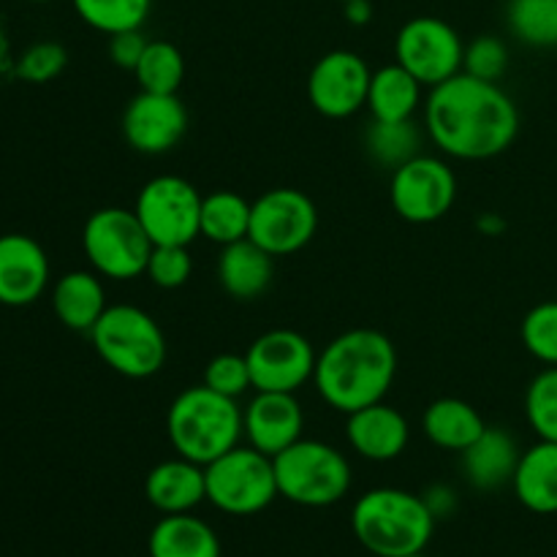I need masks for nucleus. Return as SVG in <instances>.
I'll list each match as a JSON object with an SVG mask.
<instances>
[{
	"instance_id": "44",
	"label": "nucleus",
	"mask_w": 557,
	"mask_h": 557,
	"mask_svg": "<svg viewBox=\"0 0 557 557\" xmlns=\"http://www.w3.org/2000/svg\"><path fill=\"white\" fill-rule=\"evenodd\" d=\"M555 52H557V47H555Z\"/></svg>"
},
{
	"instance_id": "4",
	"label": "nucleus",
	"mask_w": 557,
	"mask_h": 557,
	"mask_svg": "<svg viewBox=\"0 0 557 557\" xmlns=\"http://www.w3.org/2000/svg\"><path fill=\"white\" fill-rule=\"evenodd\" d=\"M169 441L180 457L210 466L237 446L243 430V411L237 400L212 392L210 386H190L169 406Z\"/></svg>"
},
{
	"instance_id": "21",
	"label": "nucleus",
	"mask_w": 557,
	"mask_h": 557,
	"mask_svg": "<svg viewBox=\"0 0 557 557\" xmlns=\"http://www.w3.org/2000/svg\"><path fill=\"white\" fill-rule=\"evenodd\" d=\"M520 451L506 430L487 428L466 451H462V473L476 490L504 487L515 479Z\"/></svg>"
},
{
	"instance_id": "7",
	"label": "nucleus",
	"mask_w": 557,
	"mask_h": 557,
	"mask_svg": "<svg viewBox=\"0 0 557 557\" xmlns=\"http://www.w3.org/2000/svg\"><path fill=\"white\" fill-rule=\"evenodd\" d=\"M82 248L98 275L109 281H134L147 272L156 245L134 210L103 207L87 218L82 228Z\"/></svg>"
},
{
	"instance_id": "27",
	"label": "nucleus",
	"mask_w": 557,
	"mask_h": 557,
	"mask_svg": "<svg viewBox=\"0 0 557 557\" xmlns=\"http://www.w3.org/2000/svg\"><path fill=\"white\" fill-rule=\"evenodd\" d=\"M250 207L234 190H215L201 199V234L210 243L232 245L248 239Z\"/></svg>"
},
{
	"instance_id": "30",
	"label": "nucleus",
	"mask_w": 557,
	"mask_h": 557,
	"mask_svg": "<svg viewBox=\"0 0 557 557\" xmlns=\"http://www.w3.org/2000/svg\"><path fill=\"white\" fill-rule=\"evenodd\" d=\"M134 74L145 92H177L185 79L183 52L169 41H150Z\"/></svg>"
},
{
	"instance_id": "16",
	"label": "nucleus",
	"mask_w": 557,
	"mask_h": 557,
	"mask_svg": "<svg viewBox=\"0 0 557 557\" xmlns=\"http://www.w3.org/2000/svg\"><path fill=\"white\" fill-rule=\"evenodd\" d=\"M243 430L253 449L277 457L302 438L305 413L288 392H259L243 411Z\"/></svg>"
},
{
	"instance_id": "13",
	"label": "nucleus",
	"mask_w": 557,
	"mask_h": 557,
	"mask_svg": "<svg viewBox=\"0 0 557 557\" xmlns=\"http://www.w3.org/2000/svg\"><path fill=\"white\" fill-rule=\"evenodd\" d=\"M248 368L256 392H294L313 379L315 359L310 341L294 330H272L248 348Z\"/></svg>"
},
{
	"instance_id": "6",
	"label": "nucleus",
	"mask_w": 557,
	"mask_h": 557,
	"mask_svg": "<svg viewBox=\"0 0 557 557\" xmlns=\"http://www.w3.org/2000/svg\"><path fill=\"white\" fill-rule=\"evenodd\" d=\"M275 479L277 493L297 506L324 509L346 498L351 490V466L335 446L321 441L299 438L277 457Z\"/></svg>"
},
{
	"instance_id": "29",
	"label": "nucleus",
	"mask_w": 557,
	"mask_h": 557,
	"mask_svg": "<svg viewBox=\"0 0 557 557\" xmlns=\"http://www.w3.org/2000/svg\"><path fill=\"white\" fill-rule=\"evenodd\" d=\"M74 9L92 30L114 36L123 30H139L150 16L152 0H74Z\"/></svg>"
},
{
	"instance_id": "23",
	"label": "nucleus",
	"mask_w": 557,
	"mask_h": 557,
	"mask_svg": "<svg viewBox=\"0 0 557 557\" xmlns=\"http://www.w3.org/2000/svg\"><path fill=\"white\" fill-rule=\"evenodd\" d=\"M515 493L533 515H557V444L539 441L517 462Z\"/></svg>"
},
{
	"instance_id": "25",
	"label": "nucleus",
	"mask_w": 557,
	"mask_h": 557,
	"mask_svg": "<svg viewBox=\"0 0 557 557\" xmlns=\"http://www.w3.org/2000/svg\"><path fill=\"white\" fill-rule=\"evenodd\" d=\"M150 557H221V542L205 520L163 515L150 533Z\"/></svg>"
},
{
	"instance_id": "37",
	"label": "nucleus",
	"mask_w": 557,
	"mask_h": 557,
	"mask_svg": "<svg viewBox=\"0 0 557 557\" xmlns=\"http://www.w3.org/2000/svg\"><path fill=\"white\" fill-rule=\"evenodd\" d=\"M65 63H69V54L58 41H38L30 49H25V54L16 63V74L30 85H44V82H52L54 76H60Z\"/></svg>"
},
{
	"instance_id": "9",
	"label": "nucleus",
	"mask_w": 557,
	"mask_h": 557,
	"mask_svg": "<svg viewBox=\"0 0 557 557\" xmlns=\"http://www.w3.org/2000/svg\"><path fill=\"white\" fill-rule=\"evenodd\" d=\"M199 190L183 177H152L136 196V218L152 245H190L201 234Z\"/></svg>"
},
{
	"instance_id": "22",
	"label": "nucleus",
	"mask_w": 557,
	"mask_h": 557,
	"mask_svg": "<svg viewBox=\"0 0 557 557\" xmlns=\"http://www.w3.org/2000/svg\"><path fill=\"white\" fill-rule=\"evenodd\" d=\"M107 292L96 272H65L52 288V310L63 326L74 332H90L107 310Z\"/></svg>"
},
{
	"instance_id": "8",
	"label": "nucleus",
	"mask_w": 557,
	"mask_h": 557,
	"mask_svg": "<svg viewBox=\"0 0 557 557\" xmlns=\"http://www.w3.org/2000/svg\"><path fill=\"white\" fill-rule=\"evenodd\" d=\"M205 476L207 500L223 515L232 517L259 515L281 495L277 493L275 462L253 446L248 449L234 446L232 451L205 466Z\"/></svg>"
},
{
	"instance_id": "17",
	"label": "nucleus",
	"mask_w": 557,
	"mask_h": 557,
	"mask_svg": "<svg viewBox=\"0 0 557 557\" xmlns=\"http://www.w3.org/2000/svg\"><path fill=\"white\" fill-rule=\"evenodd\" d=\"M49 286V259L27 234L0 237V305L27 308Z\"/></svg>"
},
{
	"instance_id": "36",
	"label": "nucleus",
	"mask_w": 557,
	"mask_h": 557,
	"mask_svg": "<svg viewBox=\"0 0 557 557\" xmlns=\"http://www.w3.org/2000/svg\"><path fill=\"white\" fill-rule=\"evenodd\" d=\"M506 65H509V49L495 36L476 38L462 54V71L484 82H498L506 74Z\"/></svg>"
},
{
	"instance_id": "19",
	"label": "nucleus",
	"mask_w": 557,
	"mask_h": 557,
	"mask_svg": "<svg viewBox=\"0 0 557 557\" xmlns=\"http://www.w3.org/2000/svg\"><path fill=\"white\" fill-rule=\"evenodd\" d=\"M145 495L161 515H188L207 500L205 466L177 455V460L158 462L145 482Z\"/></svg>"
},
{
	"instance_id": "28",
	"label": "nucleus",
	"mask_w": 557,
	"mask_h": 557,
	"mask_svg": "<svg viewBox=\"0 0 557 557\" xmlns=\"http://www.w3.org/2000/svg\"><path fill=\"white\" fill-rule=\"evenodd\" d=\"M368 152L381 166L397 169L419 156L422 136L413 120H373L368 128Z\"/></svg>"
},
{
	"instance_id": "43",
	"label": "nucleus",
	"mask_w": 557,
	"mask_h": 557,
	"mask_svg": "<svg viewBox=\"0 0 557 557\" xmlns=\"http://www.w3.org/2000/svg\"><path fill=\"white\" fill-rule=\"evenodd\" d=\"M341 3H348V0H341Z\"/></svg>"
},
{
	"instance_id": "5",
	"label": "nucleus",
	"mask_w": 557,
	"mask_h": 557,
	"mask_svg": "<svg viewBox=\"0 0 557 557\" xmlns=\"http://www.w3.org/2000/svg\"><path fill=\"white\" fill-rule=\"evenodd\" d=\"M90 337L103 364L125 379H150L166 362L163 330L147 310L134 305H109Z\"/></svg>"
},
{
	"instance_id": "11",
	"label": "nucleus",
	"mask_w": 557,
	"mask_h": 557,
	"mask_svg": "<svg viewBox=\"0 0 557 557\" xmlns=\"http://www.w3.org/2000/svg\"><path fill=\"white\" fill-rule=\"evenodd\" d=\"M392 207L408 223H435L455 207L457 177L441 158L417 156L392 172Z\"/></svg>"
},
{
	"instance_id": "14",
	"label": "nucleus",
	"mask_w": 557,
	"mask_h": 557,
	"mask_svg": "<svg viewBox=\"0 0 557 557\" xmlns=\"http://www.w3.org/2000/svg\"><path fill=\"white\" fill-rule=\"evenodd\" d=\"M370 79L368 69L357 52L335 49L313 65L308 79V98L319 114L330 120H346L368 103Z\"/></svg>"
},
{
	"instance_id": "34",
	"label": "nucleus",
	"mask_w": 557,
	"mask_h": 557,
	"mask_svg": "<svg viewBox=\"0 0 557 557\" xmlns=\"http://www.w3.org/2000/svg\"><path fill=\"white\" fill-rule=\"evenodd\" d=\"M205 386H210L218 395L232 397V400L243 397L253 386L248 357L245 354H218V357H212L205 368Z\"/></svg>"
},
{
	"instance_id": "40",
	"label": "nucleus",
	"mask_w": 557,
	"mask_h": 557,
	"mask_svg": "<svg viewBox=\"0 0 557 557\" xmlns=\"http://www.w3.org/2000/svg\"><path fill=\"white\" fill-rule=\"evenodd\" d=\"M479 228H482L484 234H490V237H495V234L504 232L506 223L500 221L498 215H484V218H479Z\"/></svg>"
},
{
	"instance_id": "42",
	"label": "nucleus",
	"mask_w": 557,
	"mask_h": 557,
	"mask_svg": "<svg viewBox=\"0 0 557 557\" xmlns=\"http://www.w3.org/2000/svg\"><path fill=\"white\" fill-rule=\"evenodd\" d=\"M406 557H424V553L422 555H406Z\"/></svg>"
},
{
	"instance_id": "38",
	"label": "nucleus",
	"mask_w": 557,
	"mask_h": 557,
	"mask_svg": "<svg viewBox=\"0 0 557 557\" xmlns=\"http://www.w3.org/2000/svg\"><path fill=\"white\" fill-rule=\"evenodd\" d=\"M147 44L150 41L141 36V30L114 33V36H109V54H112L114 65H120V69H125V71H136V65H139Z\"/></svg>"
},
{
	"instance_id": "18",
	"label": "nucleus",
	"mask_w": 557,
	"mask_h": 557,
	"mask_svg": "<svg viewBox=\"0 0 557 557\" xmlns=\"http://www.w3.org/2000/svg\"><path fill=\"white\" fill-rule=\"evenodd\" d=\"M348 444L359 457L373 462H389L400 457L408 446L406 417L384 400L348 413Z\"/></svg>"
},
{
	"instance_id": "24",
	"label": "nucleus",
	"mask_w": 557,
	"mask_h": 557,
	"mask_svg": "<svg viewBox=\"0 0 557 557\" xmlns=\"http://www.w3.org/2000/svg\"><path fill=\"white\" fill-rule=\"evenodd\" d=\"M422 430L438 449L462 455L487 430V424L471 403L457 400V397H441V400L430 403L424 411Z\"/></svg>"
},
{
	"instance_id": "35",
	"label": "nucleus",
	"mask_w": 557,
	"mask_h": 557,
	"mask_svg": "<svg viewBox=\"0 0 557 557\" xmlns=\"http://www.w3.org/2000/svg\"><path fill=\"white\" fill-rule=\"evenodd\" d=\"M190 272H194V259L188 253V245H156L147 261V272L150 281L158 288H180L188 283Z\"/></svg>"
},
{
	"instance_id": "12",
	"label": "nucleus",
	"mask_w": 557,
	"mask_h": 557,
	"mask_svg": "<svg viewBox=\"0 0 557 557\" xmlns=\"http://www.w3.org/2000/svg\"><path fill=\"white\" fill-rule=\"evenodd\" d=\"M395 54L397 63L411 71L422 85L435 87L460 74L466 47L449 22L438 16H417L397 33Z\"/></svg>"
},
{
	"instance_id": "1",
	"label": "nucleus",
	"mask_w": 557,
	"mask_h": 557,
	"mask_svg": "<svg viewBox=\"0 0 557 557\" xmlns=\"http://www.w3.org/2000/svg\"><path fill=\"white\" fill-rule=\"evenodd\" d=\"M424 123L435 145L460 161H487L515 145L520 112L498 82L455 74L433 87L424 103Z\"/></svg>"
},
{
	"instance_id": "15",
	"label": "nucleus",
	"mask_w": 557,
	"mask_h": 557,
	"mask_svg": "<svg viewBox=\"0 0 557 557\" xmlns=\"http://www.w3.org/2000/svg\"><path fill=\"white\" fill-rule=\"evenodd\" d=\"M185 128H188V112L177 92L141 90L123 114L125 141L145 156H161L177 147Z\"/></svg>"
},
{
	"instance_id": "33",
	"label": "nucleus",
	"mask_w": 557,
	"mask_h": 557,
	"mask_svg": "<svg viewBox=\"0 0 557 557\" xmlns=\"http://www.w3.org/2000/svg\"><path fill=\"white\" fill-rule=\"evenodd\" d=\"M522 343L531 351V357H536L539 362H544L547 368L557 364V299L536 305L531 313L522 321Z\"/></svg>"
},
{
	"instance_id": "3",
	"label": "nucleus",
	"mask_w": 557,
	"mask_h": 557,
	"mask_svg": "<svg viewBox=\"0 0 557 557\" xmlns=\"http://www.w3.org/2000/svg\"><path fill=\"white\" fill-rule=\"evenodd\" d=\"M357 542L375 557L422 555L435 531L430 504L406 490H370L351 511Z\"/></svg>"
},
{
	"instance_id": "32",
	"label": "nucleus",
	"mask_w": 557,
	"mask_h": 557,
	"mask_svg": "<svg viewBox=\"0 0 557 557\" xmlns=\"http://www.w3.org/2000/svg\"><path fill=\"white\" fill-rule=\"evenodd\" d=\"M525 417L539 441L557 444V364L542 370L525 395Z\"/></svg>"
},
{
	"instance_id": "39",
	"label": "nucleus",
	"mask_w": 557,
	"mask_h": 557,
	"mask_svg": "<svg viewBox=\"0 0 557 557\" xmlns=\"http://www.w3.org/2000/svg\"><path fill=\"white\" fill-rule=\"evenodd\" d=\"M343 11H346V20L351 25H368L370 16H373L370 0H348V3H343Z\"/></svg>"
},
{
	"instance_id": "2",
	"label": "nucleus",
	"mask_w": 557,
	"mask_h": 557,
	"mask_svg": "<svg viewBox=\"0 0 557 557\" xmlns=\"http://www.w3.org/2000/svg\"><path fill=\"white\" fill-rule=\"evenodd\" d=\"M397 375L395 343L379 330H348L315 359L313 384L326 406L354 413L381 403Z\"/></svg>"
},
{
	"instance_id": "41",
	"label": "nucleus",
	"mask_w": 557,
	"mask_h": 557,
	"mask_svg": "<svg viewBox=\"0 0 557 557\" xmlns=\"http://www.w3.org/2000/svg\"><path fill=\"white\" fill-rule=\"evenodd\" d=\"M30 3H52V0H30Z\"/></svg>"
},
{
	"instance_id": "10",
	"label": "nucleus",
	"mask_w": 557,
	"mask_h": 557,
	"mask_svg": "<svg viewBox=\"0 0 557 557\" xmlns=\"http://www.w3.org/2000/svg\"><path fill=\"white\" fill-rule=\"evenodd\" d=\"M315 205L297 188H272L250 207L248 237L270 256L297 253L315 237Z\"/></svg>"
},
{
	"instance_id": "31",
	"label": "nucleus",
	"mask_w": 557,
	"mask_h": 557,
	"mask_svg": "<svg viewBox=\"0 0 557 557\" xmlns=\"http://www.w3.org/2000/svg\"><path fill=\"white\" fill-rule=\"evenodd\" d=\"M509 27L528 47H557V0H509Z\"/></svg>"
},
{
	"instance_id": "20",
	"label": "nucleus",
	"mask_w": 557,
	"mask_h": 557,
	"mask_svg": "<svg viewBox=\"0 0 557 557\" xmlns=\"http://www.w3.org/2000/svg\"><path fill=\"white\" fill-rule=\"evenodd\" d=\"M275 256L267 253L253 239H239V243L223 245L221 259H218V281L223 292L239 302L259 299L270 288L275 275Z\"/></svg>"
},
{
	"instance_id": "26",
	"label": "nucleus",
	"mask_w": 557,
	"mask_h": 557,
	"mask_svg": "<svg viewBox=\"0 0 557 557\" xmlns=\"http://www.w3.org/2000/svg\"><path fill=\"white\" fill-rule=\"evenodd\" d=\"M422 98V82L400 63L384 65L370 79L368 107L373 120H411Z\"/></svg>"
}]
</instances>
